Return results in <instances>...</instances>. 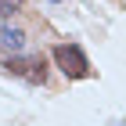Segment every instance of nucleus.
<instances>
[{
    "mask_svg": "<svg viewBox=\"0 0 126 126\" xmlns=\"http://www.w3.org/2000/svg\"><path fill=\"white\" fill-rule=\"evenodd\" d=\"M4 72L7 76H22V79H29V83H43L47 79V61L40 58V54H11L4 61Z\"/></svg>",
    "mask_w": 126,
    "mask_h": 126,
    "instance_id": "obj_2",
    "label": "nucleus"
},
{
    "mask_svg": "<svg viewBox=\"0 0 126 126\" xmlns=\"http://www.w3.org/2000/svg\"><path fill=\"white\" fill-rule=\"evenodd\" d=\"M50 58H54V65H58L68 79H87L90 76V58L83 54L79 43H58V47L50 50Z\"/></svg>",
    "mask_w": 126,
    "mask_h": 126,
    "instance_id": "obj_1",
    "label": "nucleus"
},
{
    "mask_svg": "<svg viewBox=\"0 0 126 126\" xmlns=\"http://www.w3.org/2000/svg\"><path fill=\"white\" fill-rule=\"evenodd\" d=\"M22 4L25 0H0V18H11L15 11H22Z\"/></svg>",
    "mask_w": 126,
    "mask_h": 126,
    "instance_id": "obj_4",
    "label": "nucleus"
},
{
    "mask_svg": "<svg viewBox=\"0 0 126 126\" xmlns=\"http://www.w3.org/2000/svg\"><path fill=\"white\" fill-rule=\"evenodd\" d=\"M0 50L4 54H22L25 50V32L18 29V25H7V22H0Z\"/></svg>",
    "mask_w": 126,
    "mask_h": 126,
    "instance_id": "obj_3",
    "label": "nucleus"
}]
</instances>
